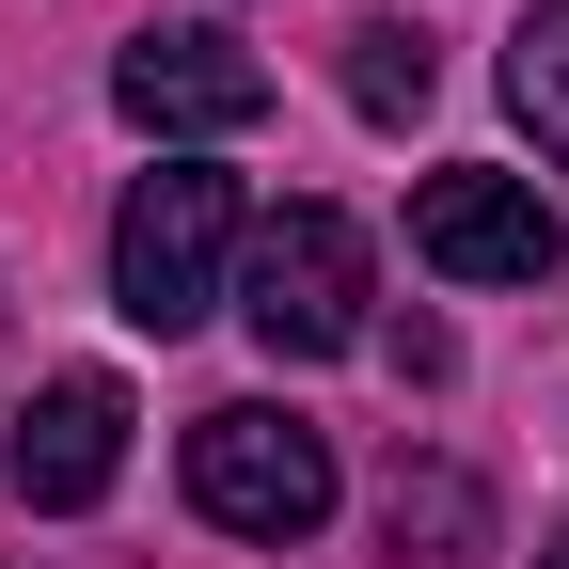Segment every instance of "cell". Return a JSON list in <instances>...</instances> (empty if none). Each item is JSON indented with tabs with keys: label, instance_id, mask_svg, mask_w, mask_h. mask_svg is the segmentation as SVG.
I'll return each instance as SVG.
<instances>
[{
	"label": "cell",
	"instance_id": "obj_1",
	"mask_svg": "<svg viewBox=\"0 0 569 569\" xmlns=\"http://www.w3.org/2000/svg\"><path fill=\"white\" fill-rule=\"evenodd\" d=\"M222 253H238V174L159 159L111 206V301H127V332H190L206 301H222Z\"/></svg>",
	"mask_w": 569,
	"mask_h": 569
},
{
	"label": "cell",
	"instance_id": "obj_2",
	"mask_svg": "<svg viewBox=\"0 0 569 569\" xmlns=\"http://www.w3.org/2000/svg\"><path fill=\"white\" fill-rule=\"evenodd\" d=\"M190 507L222 522V538H269V553H301V538L332 522V427L269 411V396L206 411V427H190Z\"/></svg>",
	"mask_w": 569,
	"mask_h": 569
},
{
	"label": "cell",
	"instance_id": "obj_3",
	"mask_svg": "<svg viewBox=\"0 0 569 569\" xmlns=\"http://www.w3.org/2000/svg\"><path fill=\"white\" fill-rule=\"evenodd\" d=\"M238 317H253L269 365H332V348H365V222H348V206H284V222H253Z\"/></svg>",
	"mask_w": 569,
	"mask_h": 569
},
{
	"label": "cell",
	"instance_id": "obj_4",
	"mask_svg": "<svg viewBox=\"0 0 569 569\" xmlns=\"http://www.w3.org/2000/svg\"><path fill=\"white\" fill-rule=\"evenodd\" d=\"M411 253L443 284H553L569 269V222L538 206V174H490V159H443L411 190Z\"/></svg>",
	"mask_w": 569,
	"mask_h": 569
},
{
	"label": "cell",
	"instance_id": "obj_5",
	"mask_svg": "<svg viewBox=\"0 0 569 569\" xmlns=\"http://www.w3.org/2000/svg\"><path fill=\"white\" fill-rule=\"evenodd\" d=\"M111 111H127L142 142H238V127L269 111V63H253L238 32H127Z\"/></svg>",
	"mask_w": 569,
	"mask_h": 569
},
{
	"label": "cell",
	"instance_id": "obj_6",
	"mask_svg": "<svg viewBox=\"0 0 569 569\" xmlns=\"http://www.w3.org/2000/svg\"><path fill=\"white\" fill-rule=\"evenodd\" d=\"M111 475H127V380H48L17 411V507L32 522H80Z\"/></svg>",
	"mask_w": 569,
	"mask_h": 569
},
{
	"label": "cell",
	"instance_id": "obj_7",
	"mask_svg": "<svg viewBox=\"0 0 569 569\" xmlns=\"http://www.w3.org/2000/svg\"><path fill=\"white\" fill-rule=\"evenodd\" d=\"M380 553H396V569H475V553H490V490H475L459 459H411V475L380 490Z\"/></svg>",
	"mask_w": 569,
	"mask_h": 569
},
{
	"label": "cell",
	"instance_id": "obj_8",
	"mask_svg": "<svg viewBox=\"0 0 569 569\" xmlns=\"http://www.w3.org/2000/svg\"><path fill=\"white\" fill-rule=\"evenodd\" d=\"M507 111L538 127V159H569V0H538L507 32Z\"/></svg>",
	"mask_w": 569,
	"mask_h": 569
},
{
	"label": "cell",
	"instance_id": "obj_9",
	"mask_svg": "<svg viewBox=\"0 0 569 569\" xmlns=\"http://www.w3.org/2000/svg\"><path fill=\"white\" fill-rule=\"evenodd\" d=\"M427 80H443V63H427V32H396V17L348 32V111H365V127H411V111H427Z\"/></svg>",
	"mask_w": 569,
	"mask_h": 569
},
{
	"label": "cell",
	"instance_id": "obj_10",
	"mask_svg": "<svg viewBox=\"0 0 569 569\" xmlns=\"http://www.w3.org/2000/svg\"><path fill=\"white\" fill-rule=\"evenodd\" d=\"M538 569H569V522H553V538H538Z\"/></svg>",
	"mask_w": 569,
	"mask_h": 569
}]
</instances>
